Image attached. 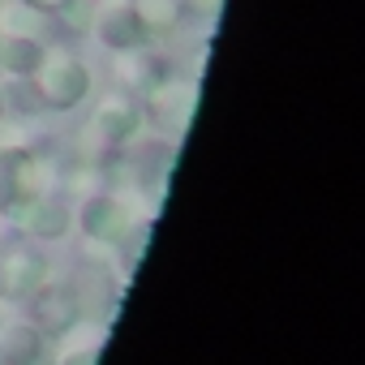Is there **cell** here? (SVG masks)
<instances>
[{
    "mask_svg": "<svg viewBox=\"0 0 365 365\" xmlns=\"http://www.w3.org/2000/svg\"><path fill=\"white\" fill-rule=\"evenodd\" d=\"M86 91V73L78 69V65H61V69H52L48 73V95L56 99V108H69V103H78V95Z\"/></svg>",
    "mask_w": 365,
    "mask_h": 365,
    "instance_id": "cell-1",
    "label": "cell"
},
{
    "mask_svg": "<svg viewBox=\"0 0 365 365\" xmlns=\"http://www.w3.org/2000/svg\"><path fill=\"white\" fill-rule=\"evenodd\" d=\"M142 35H146V26H142L138 14H112V18L103 22V39H108L112 48H138Z\"/></svg>",
    "mask_w": 365,
    "mask_h": 365,
    "instance_id": "cell-2",
    "label": "cell"
},
{
    "mask_svg": "<svg viewBox=\"0 0 365 365\" xmlns=\"http://www.w3.org/2000/svg\"><path fill=\"white\" fill-rule=\"evenodd\" d=\"M138 18H146L150 26L168 31V26L180 18V9H176V0H142V14H138Z\"/></svg>",
    "mask_w": 365,
    "mask_h": 365,
    "instance_id": "cell-3",
    "label": "cell"
},
{
    "mask_svg": "<svg viewBox=\"0 0 365 365\" xmlns=\"http://www.w3.org/2000/svg\"><path fill=\"white\" fill-rule=\"evenodd\" d=\"M39 43H31V39H14L9 43V52H5V61H9V69H18V73H26V69H35L39 65Z\"/></svg>",
    "mask_w": 365,
    "mask_h": 365,
    "instance_id": "cell-4",
    "label": "cell"
},
{
    "mask_svg": "<svg viewBox=\"0 0 365 365\" xmlns=\"http://www.w3.org/2000/svg\"><path fill=\"white\" fill-rule=\"evenodd\" d=\"M26 5H35V9H65L69 0H26Z\"/></svg>",
    "mask_w": 365,
    "mask_h": 365,
    "instance_id": "cell-5",
    "label": "cell"
}]
</instances>
